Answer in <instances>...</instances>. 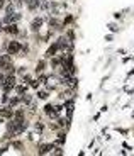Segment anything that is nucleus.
I'll use <instances>...</instances> for the list:
<instances>
[{
	"label": "nucleus",
	"mask_w": 134,
	"mask_h": 156,
	"mask_svg": "<svg viewBox=\"0 0 134 156\" xmlns=\"http://www.w3.org/2000/svg\"><path fill=\"white\" fill-rule=\"evenodd\" d=\"M7 49H9V54H17V53L22 49V46L17 43V41H12V43H9Z\"/></svg>",
	"instance_id": "obj_1"
},
{
	"label": "nucleus",
	"mask_w": 134,
	"mask_h": 156,
	"mask_svg": "<svg viewBox=\"0 0 134 156\" xmlns=\"http://www.w3.org/2000/svg\"><path fill=\"white\" fill-rule=\"evenodd\" d=\"M14 85H15V78H14V76H9L7 80H5V83L2 85V87H4L5 92H10V90L14 88Z\"/></svg>",
	"instance_id": "obj_2"
},
{
	"label": "nucleus",
	"mask_w": 134,
	"mask_h": 156,
	"mask_svg": "<svg viewBox=\"0 0 134 156\" xmlns=\"http://www.w3.org/2000/svg\"><path fill=\"white\" fill-rule=\"evenodd\" d=\"M51 149H54L53 144H43V146H39V153H41V154H46V153H49Z\"/></svg>",
	"instance_id": "obj_3"
},
{
	"label": "nucleus",
	"mask_w": 134,
	"mask_h": 156,
	"mask_svg": "<svg viewBox=\"0 0 134 156\" xmlns=\"http://www.w3.org/2000/svg\"><path fill=\"white\" fill-rule=\"evenodd\" d=\"M0 115H2V117H12V109L2 107V109H0Z\"/></svg>",
	"instance_id": "obj_4"
},
{
	"label": "nucleus",
	"mask_w": 134,
	"mask_h": 156,
	"mask_svg": "<svg viewBox=\"0 0 134 156\" xmlns=\"http://www.w3.org/2000/svg\"><path fill=\"white\" fill-rule=\"evenodd\" d=\"M5 32H9V34H17L19 29H17V26H14V24H9V26L5 27Z\"/></svg>",
	"instance_id": "obj_5"
},
{
	"label": "nucleus",
	"mask_w": 134,
	"mask_h": 156,
	"mask_svg": "<svg viewBox=\"0 0 134 156\" xmlns=\"http://www.w3.org/2000/svg\"><path fill=\"white\" fill-rule=\"evenodd\" d=\"M31 26H32V29H34V31H38L39 29V27H41V26H43V19H34V21H32V24H31Z\"/></svg>",
	"instance_id": "obj_6"
},
{
	"label": "nucleus",
	"mask_w": 134,
	"mask_h": 156,
	"mask_svg": "<svg viewBox=\"0 0 134 156\" xmlns=\"http://www.w3.org/2000/svg\"><path fill=\"white\" fill-rule=\"evenodd\" d=\"M43 70H44V61H39L38 66H36V71L39 73V71H43Z\"/></svg>",
	"instance_id": "obj_7"
},
{
	"label": "nucleus",
	"mask_w": 134,
	"mask_h": 156,
	"mask_svg": "<svg viewBox=\"0 0 134 156\" xmlns=\"http://www.w3.org/2000/svg\"><path fill=\"white\" fill-rule=\"evenodd\" d=\"M63 143H65V134H60L56 139V144H63Z\"/></svg>",
	"instance_id": "obj_8"
},
{
	"label": "nucleus",
	"mask_w": 134,
	"mask_h": 156,
	"mask_svg": "<svg viewBox=\"0 0 134 156\" xmlns=\"http://www.w3.org/2000/svg\"><path fill=\"white\" fill-rule=\"evenodd\" d=\"M26 90H27V87H17V93H19V95H24Z\"/></svg>",
	"instance_id": "obj_9"
},
{
	"label": "nucleus",
	"mask_w": 134,
	"mask_h": 156,
	"mask_svg": "<svg viewBox=\"0 0 134 156\" xmlns=\"http://www.w3.org/2000/svg\"><path fill=\"white\" fill-rule=\"evenodd\" d=\"M38 97H39V99H48V92H39V93H38Z\"/></svg>",
	"instance_id": "obj_10"
},
{
	"label": "nucleus",
	"mask_w": 134,
	"mask_h": 156,
	"mask_svg": "<svg viewBox=\"0 0 134 156\" xmlns=\"http://www.w3.org/2000/svg\"><path fill=\"white\" fill-rule=\"evenodd\" d=\"M9 104H10V107H14V105H17V104H19V99H10V102H9Z\"/></svg>",
	"instance_id": "obj_11"
},
{
	"label": "nucleus",
	"mask_w": 134,
	"mask_h": 156,
	"mask_svg": "<svg viewBox=\"0 0 134 156\" xmlns=\"http://www.w3.org/2000/svg\"><path fill=\"white\" fill-rule=\"evenodd\" d=\"M22 102H24V104H29V102H31V97H29V95H24V97H22Z\"/></svg>",
	"instance_id": "obj_12"
},
{
	"label": "nucleus",
	"mask_w": 134,
	"mask_h": 156,
	"mask_svg": "<svg viewBox=\"0 0 134 156\" xmlns=\"http://www.w3.org/2000/svg\"><path fill=\"white\" fill-rule=\"evenodd\" d=\"M4 83H5L4 82V75H0V85H4Z\"/></svg>",
	"instance_id": "obj_13"
},
{
	"label": "nucleus",
	"mask_w": 134,
	"mask_h": 156,
	"mask_svg": "<svg viewBox=\"0 0 134 156\" xmlns=\"http://www.w3.org/2000/svg\"><path fill=\"white\" fill-rule=\"evenodd\" d=\"M2 7H4V0H0V9H2Z\"/></svg>",
	"instance_id": "obj_14"
}]
</instances>
